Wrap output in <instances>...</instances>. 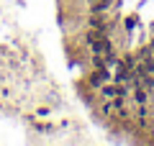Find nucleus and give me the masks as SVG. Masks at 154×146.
Instances as JSON below:
<instances>
[{
  "label": "nucleus",
  "instance_id": "1",
  "mask_svg": "<svg viewBox=\"0 0 154 146\" xmlns=\"http://www.w3.org/2000/svg\"><path fill=\"white\" fill-rule=\"evenodd\" d=\"M105 82H110V69H108V67H93V72L88 75V85L98 92Z\"/></svg>",
  "mask_w": 154,
  "mask_h": 146
},
{
  "label": "nucleus",
  "instance_id": "2",
  "mask_svg": "<svg viewBox=\"0 0 154 146\" xmlns=\"http://www.w3.org/2000/svg\"><path fill=\"white\" fill-rule=\"evenodd\" d=\"M118 90H121V85H118V82H105L98 92H100V97H103V100H110V97L118 95Z\"/></svg>",
  "mask_w": 154,
  "mask_h": 146
},
{
  "label": "nucleus",
  "instance_id": "3",
  "mask_svg": "<svg viewBox=\"0 0 154 146\" xmlns=\"http://www.w3.org/2000/svg\"><path fill=\"white\" fill-rule=\"evenodd\" d=\"M105 33H108V28H88V31L82 33V41H85V44L90 46L93 41H98V38H103Z\"/></svg>",
  "mask_w": 154,
  "mask_h": 146
},
{
  "label": "nucleus",
  "instance_id": "4",
  "mask_svg": "<svg viewBox=\"0 0 154 146\" xmlns=\"http://www.w3.org/2000/svg\"><path fill=\"white\" fill-rule=\"evenodd\" d=\"M136 59L139 62H149V59H154V51H152V46H141L136 51Z\"/></svg>",
  "mask_w": 154,
  "mask_h": 146
},
{
  "label": "nucleus",
  "instance_id": "5",
  "mask_svg": "<svg viewBox=\"0 0 154 146\" xmlns=\"http://www.w3.org/2000/svg\"><path fill=\"white\" fill-rule=\"evenodd\" d=\"M28 120L33 123V128H36V131H44V133H51V131H54V126H51V123H41V120H36V118H28Z\"/></svg>",
  "mask_w": 154,
  "mask_h": 146
},
{
  "label": "nucleus",
  "instance_id": "6",
  "mask_svg": "<svg viewBox=\"0 0 154 146\" xmlns=\"http://www.w3.org/2000/svg\"><path fill=\"white\" fill-rule=\"evenodd\" d=\"M136 118H149V115H152V110H149V105L146 103H136Z\"/></svg>",
  "mask_w": 154,
  "mask_h": 146
},
{
  "label": "nucleus",
  "instance_id": "7",
  "mask_svg": "<svg viewBox=\"0 0 154 146\" xmlns=\"http://www.w3.org/2000/svg\"><path fill=\"white\" fill-rule=\"evenodd\" d=\"M136 23H139V16H136V13H131V16L123 21V28H126V31H134V28H136Z\"/></svg>",
  "mask_w": 154,
  "mask_h": 146
},
{
  "label": "nucleus",
  "instance_id": "8",
  "mask_svg": "<svg viewBox=\"0 0 154 146\" xmlns=\"http://www.w3.org/2000/svg\"><path fill=\"white\" fill-rule=\"evenodd\" d=\"M51 115V110L46 108V105H41V108H36V118H49Z\"/></svg>",
  "mask_w": 154,
  "mask_h": 146
},
{
  "label": "nucleus",
  "instance_id": "9",
  "mask_svg": "<svg viewBox=\"0 0 154 146\" xmlns=\"http://www.w3.org/2000/svg\"><path fill=\"white\" fill-rule=\"evenodd\" d=\"M149 46H152V51H154V36H152V44H149Z\"/></svg>",
  "mask_w": 154,
  "mask_h": 146
}]
</instances>
